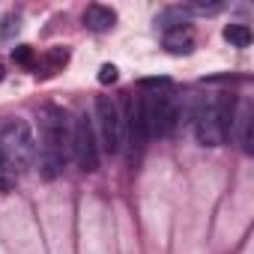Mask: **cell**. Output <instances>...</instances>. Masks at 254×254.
<instances>
[{"mask_svg":"<svg viewBox=\"0 0 254 254\" xmlns=\"http://www.w3.org/2000/svg\"><path fill=\"white\" fill-rule=\"evenodd\" d=\"M138 87H141V90H156V93H159V90H168L171 81H168V78H141Z\"/></svg>","mask_w":254,"mask_h":254,"instance_id":"2e32d148","label":"cell"},{"mask_svg":"<svg viewBox=\"0 0 254 254\" xmlns=\"http://www.w3.org/2000/svg\"><path fill=\"white\" fill-rule=\"evenodd\" d=\"M117 24V12L111 6H102V3H93L84 9V27L93 30V33H105Z\"/></svg>","mask_w":254,"mask_h":254,"instance_id":"ba28073f","label":"cell"},{"mask_svg":"<svg viewBox=\"0 0 254 254\" xmlns=\"http://www.w3.org/2000/svg\"><path fill=\"white\" fill-rule=\"evenodd\" d=\"M123 120V135L129 138L132 147H144L150 138H147V126H144V108H141V99L129 96L126 99V111L120 114Z\"/></svg>","mask_w":254,"mask_h":254,"instance_id":"52a82bcc","label":"cell"},{"mask_svg":"<svg viewBox=\"0 0 254 254\" xmlns=\"http://www.w3.org/2000/svg\"><path fill=\"white\" fill-rule=\"evenodd\" d=\"M6 78V69H3V63H0V81H3Z\"/></svg>","mask_w":254,"mask_h":254,"instance_id":"d6986e66","label":"cell"},{"mask_svg":"<svg viewBox=\"0 0 254 254\" xmlns=\"http://www.w3.org/2000/svg\"><path fill=\"white\" fill-rule=\"evenodd\" d=\"M96 141L102 144L105 153H117L123 144V120H120V108L111 96H96Z\"/></svg>","mask_w":254,"mask_h":254,"instance_id":"5b68a950","label":"cell"},{"mask_svg":"<svg viewBox=\"0 0 254 254\" xmlns=\"http://www.w3.org/2000/svg\"><path fill=\"white\" fill-rule=\"evenodd\" d=\"M189 12H197V15H215L224 9V3H194V6H186Z\"/></svg>","mask_w":254,"mask_h":254,"instance_id":"e0dca14e","label":"cell"},{"mask_svg":"<svg viewBox=\"0 0 254 254\" xmlns=\"http://www.w3.org/2000/svg\"><path fill=\"white\" fill-rule=\"evenodd\" d=\"M18 27H21V18H18V15H6V18H3V27H0V39L9 42V39L18 33Z\"/></svg>","mask_w":254,"mask_h":254,"instance_id":"4fadbf2b","label":"cell"},{"mask_svg":"<svg viewBox=\"0 0 254 254\" xmlns=\"http://www.w3.org/2000/svg\"><path fill=\"white\" fill-rule=\"evenodd\" d=\"M36 135L24 117H9L0 123V156L6 159L15 177L36 165Z\"/></svg>","mask_w":254,"mask_h":254,"instance_id":"3957f363","label":"cell"},{"mask_svg":"<svg viewBox=\"0 0 254 254\" xmlns=\"http://www.w3.org/2000/svg\"><path fill=\"white\" fill-rule=\"evenodd\" d=\"M194 135L203 147H221L236 126V99L230 93H221L212 102H203L194 117Z\"/></svg>","mask_w":254,"mask_h":254,"instance_id":"7a4b0ae2","label":"cell"},{"mask_svg":"<svg viewBox=\"0 0 254 254\" xmlns=\"http://www.w3.org/2000/svg\"><path fill=\"white\" fill-rule=\"evenodd\" d=\"M141 108H144L147 138H168V135L177 129V126H180L174 96H165V93L144 96V99H141Z\"/></svg>","mask_w":254,"mask_h":254,"instance_id":"277c9868","label":"cell"},{"mask_svg":"<svg viewBox=\"0 0 254 254\" xmlns=\"http://www.w3.org/2000/svg\"><path fill=\"white\" fill-rule=\"evenodd\" d=\"M15 186V174H12V168L6 165V159L0 156V191H9Z\"/></svg>","mask_w":254,"mask_h":254,"instance_id":"5bb4252c","label":"cell"},{"mask_svg":"<svg viewBox=\"0 0 254 254\" xmlns=\"http://www.w3.org/2000/svg\"><path fill=\"white\" fill-rule=\"evenodd\" d=\"M189 9L186 6H174V9H165L159 18H156V24L168 33V30H180V27H189Z\"/></svg>","mask_w":254,"mask_h":254,"instance_id":"30bf717a","label":"cell"},{"mask_svg":"<svg viewBox=\"0 0 254 254\" xmlns=\"http://www.w3.org/2000/svg\"><path fill=\"white\" fill-rule=\"evenodd\" d=\"M165 48L171 54H189L194 48V39H191V27H180V30H168L165 33Z\"/></svg>","mask_w":254,"mask_h":254,"instance_id":"9c48e42d","label":"cell"},{"mask_svg":"<svg viewBox=\"0 0 254 254\" xmlns=\"http://www.w3.org/2000/svg\"><path fill=\"white\" fill-rule=\"evenodd\" d=\"M12 60L21 63V66H33V48H30V45H18V48L12 51Z\"/></svg>","mask_w":254,"mask_h":254,"instance_id":"9a60e30c","label":"cell"},{"mask_svg":"<svg viewBox=\"0 0 254 254\" xmlns=\"http://www.w3.org/2000/svg\"><path fill=\"white\" fill-rule=\"evenodd\" d=\"M39 174L42 180H57L72 156V120L60 105H45L39 114Z\"/></svg>","mask_w":254,"mask_h":254,"instance_id":"6da1fadb","label":"cell"},{"mask_svg":"<svg viewBox=\"0 0 254 254\" xmlns=\"http://www.w3.org/2000/svg\"><path fill=\"white\" fill-rule=\"evenodd\" d=\"M224 39L230 45H236V48H248L251 45V30H248V24H227L224 27Z\"/></svg>","mask_w":254,"mask_h":254,"instance_id":"8fae6325","label":"cell"},{"mask_svg":"<svg viewBox=\"0 0 254 254\" xmlns=\"http://www.w3.org/2000/svg\"><path fill=\"white\" fill-rule=\"evenodd\" d=\"M117 78H120V72H117L114 63H105V66L99 69V84H114Z\"/></svg>","mask_w":254,"mask_h":254,"instance_id":"ac0fdd59","label":"cell"},{"mask_svg":"<svg viewBox=\"0 0 254 254\" xmlns=\"http://www.w3.org/2000/svg\"><path fill=\"white\" fill-rule=\"evenodd\" d=\"M251 126H254V120H251V108H245L242 117H239V144H242L245 153H254V147H251Z\"/></svg>","mask_w":254,"mask_h":254,"instance_id":"7c38bea8","label":"cell"},{"mask_svg":"<svg viewBox=\"0 0 254 254\" xmlns=\"http://www.w3.org/2000/svg\"><path fill=\"white\" fill-rule=\"evenodd\" d=\"M72 159L87 174H93L99 168V141H96L93 120L87 114H81L78 120H72Z\"/></svg>","mask_w":254,"mask_h":254,"instance_id":"8992f818","label":"cell"}]
</instances>
